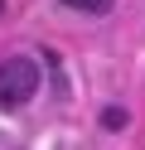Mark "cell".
Wrapping results in <instances>:
<instances>
[{
	"label": "cell",
	"instance_id": "7a4b0ae2",
	"mask_svg": "<svg viewBox=\"0 0 145 150\" xmlns=\"http://www.w3.org/2000/svg\"><path fill=\"white\" fill-rule=\"evenodd\" d=\"M68 10H82V15H111L116 0H63Z\"/></svg>",
	"mask_w": 145,
	"mask_h": 150
},
{
	"label": "cell",
	"instance_id": "6da1fadb",
	"mask_svg": "<svg viewBox=\"0 0 145 150\" xmlns=\"http://www.w3.org/2000/svg\"><path fill=\"white\" fill-rule=\"evenodd\" d=\"M39 92V63L34 58H5L0 63V107H10V111H19V107H29V97Z\"/></svg>",
	"mask_w": 145,
	"mask_h": 150
},
{
	"label": "cell",
	"instance_id": "3957f363",
	"mask_svg": "<svg viewBox=\"0 0 145 150\" xmlns=\"http://www.w3.org/2000/svg\"><path fill=\"white\" fill-rule=\"evenodd\" d=\"M102 126H106V131H116V126H126V111H116V107H106V111H102Z\"/></svg>",
	"mask_w": 145,
	"mask_h": 150
},
{
	"label": "cell",
	"instance_id": "277c9868",
	"mask_svg": "<svg viewBox=\"0 0 145 150\" xmlns=\"http://www.w3.org/2000/svg\"><path fill=\"white\" fill-rule=\"evenodd\" d=\"M0 15H5V0H0Z\"/></svg>",
	"mask_w": 145,
	"mask_h": 150
}]
</instances>
